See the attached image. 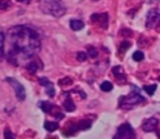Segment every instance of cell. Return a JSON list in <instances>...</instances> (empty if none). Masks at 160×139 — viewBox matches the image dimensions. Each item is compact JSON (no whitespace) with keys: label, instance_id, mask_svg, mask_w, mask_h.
<instances>
[{"label":"cell","instance_id":"15","mask_svg":"<svg viewBox=\"0 0 160 139\" xmlns=\"http://www.w3.org/2000/svg\"><path fill=\"white\" fill-rule=\"evenodd\" d=\"M112 74H114L116 78H120V76H121L122 79L125 78V75H124V70H122V68H121V66H119V65L112 68Z\"/></svg>","mask_w":160,"mask_h":139},{"label":"cell","instance_id":"5","mask_svg":"<svg viewBox=\"0 0 160 139\" xmlns=\"http://www.w3.org/2000/svg\"><path fill=\"white\" fill-rule=\"evenodd\" d=\"M5 80L12 86V89H14V91H15V95H16L18 100H20V101L25 100V98H26V93H25V88L22 86V84H20V81H18V80L14 79V78H6Z\"/></svg>","mask_w":160,"mask_h":139},{"label":"cell","instance_id":"17","mask_svg":"<svg viewBox=\"0 0 160 139\" xmlns=\"http://www.w3.org/2000/svg\"><path fill=\"white\" fill-rule=\"evenodd\" d=\"M100 89L102 91H111L112 90V84L110 81H102L100 84Z\"/></svg>","mask_w":160,"mask_h":139},{"label":"cell","instance_id":"28","mask_svg":"<svg viewBox=\"0 0 160 139\" xmlns=\"http://www.w3.org/2000/svg\"><path fill=\"white\" fill-rule=\"evenodd\" d=\"M9 4L8 3H2V0H0V9H5Z\"/></svg>","mask_w":160,"mask_h":139},{"label":"cell","instance_id":"22","mask_svg":"<svg viewBox=\"0 0 160 139\" xmlns=\"http://www.w3.org/2000/svg\"><path fill=\"white\" fill-rule=\"evenodd\" d=\"M88 50H89V51H88V55H89L90 58H96V56H98V50H96L95 48L91 46V48H89Z\"/></svg>","mask_w":160,"mask_h":139},{"label":"cell","instance_id":"2","mask_svg":"<svg viewBox=\"0 0 160 139\" xmlns=\"http://www.w3.org/2000/svg\"><path fill=\"white\" fill-rule=\"evenodd\" d=\"M40 10L45 14L52 15L55 18H60L65 14L66 9L64 4L59 0H42L40 3Z\"/></svg>","mask_w":160,"mask_h":139},{"label":"cell","instance_id":"32","mask_svg":"<svg viewBox=\"0 0 160 139\" xmlns=\"http://www.w3.org/2000/svg\"><path fill=\"white\" fill-rule=\"evenodd\" d=\"M159 25H160V20H159Z\"/></svg>","mask_w":160,"mask_h":139},{"label":"cell","instance_id":"4","mask_svg":"<svg viewBox=\"0 0 160 139\" xmlns=\"http://www.w3.org/2000/svg\"><path fill=\"white\" fill-rule=\"evenodd\" d=\"M112 139H135V131L130 124L125 123L118 128V131Z\"/></svg>","mask_w":160,"mask_h":139},{"label":"cell","instance_id":"19","mask_svg":"<svg viewBox=\"0 0 160 139\" xmlns=\"http://www.w3.org/2000/svg\"><path fill=\"white\" fill-rule=\"evenodd\" d=\"M132 59H134L135 61H141V60L144 59V53H142L141 50H136V51L132 54Z\"/></svg>","mask_w":160,"mask_h":139},{"label":"cell","instance_id":"11","mask_svg":"<svg viewBox=\"0 0 160 139\" xmlns=\"http://www.w3.org/2000/svg\"><path fill=\"white\" fill-rule=\"evenodd\" d=\"M70 28L74 30V31H79L84 28V23L79 19H71L70 20Z\"/></svg>","mask_w":160,"mask_h":139},{"label":"cell","instance_id":"23","mask_svg":"<svg viewBox=\"0 0 160 139\" xmlns=\"http://www.w3.org/2000/svg\"><path fill=\"white\" fill-rule=\"evenodd\" d=\"M76 58H78V60H79V61H85V60H86V58H88V55H86L84 51H80V53H78Z\"/></svg>","mask_w":160,"mask_h":139},{"label":"cell","instance_id":"20","mask_svg":"<svg viewBox=\"0 0 160 139\" xmlns=\"http://www.w3.org/2000/svg\"><path fill=\"white\" fill-rule=\"evenodd\" d=\"M130 45H131V43H130V41H128V40H124V41L120 44V48H119V50H120L121 53H124V51H126V49H129V48H130Z\"/></svg>","mask_w":160,"mask_h":139},{"label":"cell","instance_id":"25","mask_svg":"<svg viewBox=\"0 0 160 139\" xmlns=\"http://www.w3.org/2000/svg\"><path fill=\"white\" fill-rule=\"evenodd\" d=\"M4 136H5V139H15V136H14V134L9 130V129H6L5 130V133H4Z\"/></svg>","mask_w":160,"mask_h":139},{"label":"cell","instance_id":"29","mask_svg":"<svg viewBox=\"0 0 160 139\" xmlns=\"http://www.w3.org/2000/svg\"><path fill=\"white\" fill-rule=\"evenodd\" d=\"M18 1H22V3H30L31 0H18Z\"/></svg>","mask_w":160,"mask_h":139},{"label":"cell","instance_id":"16","mask_svg":"<svg viewBox=\"0 0 160 139\" xmlns=\"http://www.w3.org/2000/svg\"><path fill=\"white\" fill-rule=\"evenodd\" d=\"M4 44H5V35L0 29V60L4 56Z\"/></svg>","mask_w":160,"mask_h":139},{"label":"cell","instance_id":"24","mask_svg":"<svg viewBox=\"0 0 160 139\" xmlns=\"http://www.w3.org/2000/svg\"><path fill=\"white\" fill-rule=\"evenodd\" d=\"M71 84V79L70 78H64L61 80H59V85H69Z\"/></svg>","mask_w":160,"mask_h":139},{"label":"cell","instance_id":"6","mask_svg":"<svg viewBox=\"0 0 160 139\" xmlns=\"http://www.w3.org/2000/svg\"><path fill=\"white\" fill-rule=\"evenodd\" d=\"M39 106L41 108V110H44V113L55 115L56 119H62V118H64V114H62L54 104H51L50 101H41V103L39 104Z\"/></svg>","mask_w":160,"mask_h":139},{"label":"cell","instance_id":"27","mask_svg":"<svg viewBox=\"0 0 160 139\" xmlns=\"http://www.w3.org/2000/svg\"><path fill=\"white\" fill-rule=\"evenodd\" d=\"M121 34H122V35H131V31H130L129 29H124V30L121 31Z\"/></svg>","mask_w":160,"mask_h":139},{"label":"cell","instance_id":"21","mask_svg":"<svg viewBox=\"0 0 160 139\" xmlns=\"http://www.w3.org/2000/svg\"><path fill=\"white\" fill-rule=\"evenodd\" d=\"M45 89H46V94H48L49 96H54V95H55V89H54V86H52L51 83H50L49 85H46Z\"/></svg>","mask_w":160,"mask_h":139},{"label":"cell","instance_id":"31","mask_svg":"<svg viewBox=\"0 0 160 139\" xmlns=\"http://www.w3.org/2000/svg\"><path fill=\"white\" fill-rule=\"evenodd\" d=\"M48 139H58V138H48Z\"/></svg>","mask_w":160,"mask_h":139},{"label":"cell","instance_id":"8","mask_svg":"<svg viewBox=\"0 0 160 139\" xmlns=\"http://www.w3.org/2000/svg\"><path fill=\"white\" fill-rule=\"evenodd\" d=\"M25 66H26V69H28L31 74H35L38 70H40V69L42 68V63L40 61L39 58H36L35 55H32Z\"/></svg>","mask_w":160,"mask_h":139},{"label":"cell","instance_id":"3","mask_svg":"<svg viewBox=\"0 0 160 139\" xmlns=\"http://www.w3.org/2000/svg\"><path fill=\"white\" fill-rule=\"evenodd\" d=\"M119 100H120V101H119V105H120L121 108H124V109H131L132 106H135V105L142 103V101H144V98L139 94L138 90H134V91H131L129 95L121 96Z\"/></svg>","mask_w":160,"mask_h":139},{"label":"cell","instance_id":"13","mask_svg":"<svg viewBox=\"0 0 160 139\" xmlns=\"http://www.w3.org/2000/svg\"><path fill=\"white\" fill-rule=\"evenodd\" d=\"M64 109L66 111H74L76 109V105L74 104V101L71 99H65V101H64Z\"/></svg>","mask_w":160,"mask_h":139},{"label":"cell","instance_id":"26","mask_svg":"<svg viewBox=\"0 0 160 139\" xmlns=\"http://www.w3.org/2000/svg\"><path fill=\"white\" fill-rule=\"evenodd\" d=\"M39 83H40V85H42V86H46V85L50 84V81H49L46 78H40V79H39Z\"/></svg>","mask_w":160,"mask_h":139},{"label":"cell","instance_id":"30","mask_svg":"<svg viewBox=\"0 0 160 139\" xmlns=\"http://www.w3.org/2000/svg\"><path fill=\"white\" fill-rule=\"evenodd\" d=\"M146 1H149V3H154V1H159V0H146Z\"/></svg>","mask_w":160,"mask_h":139},{"label":"cell","instance_id":"12","mask_svg":"<svg viewBox=\"0 0 160 139\" xmlns=\"http://www.w3.org/2000/svg\"><path fill=\"white\" fill-rule=\"evenodd\" d=\"M44 128H45V130H48V131H55V130H58V128H59V124L56 123V121H51V120H48V121H45L44 123Z\"/></svg>","mask_w":160,"mask_h":139},{"label":"cell","instance_id":"18","mask_svg":"<svg viewBox=\"0 0 160 139\" xmlns=\"http://www.w3.org/2000/svg\"><path fill=\"white\" fill-rule=\"evenodd\" d=\"M144 90H145V93H146V94L152 95V94L155 93V90H156V85H155V84H151V85H145V86H144Z\"/></svg>","mask_w":160,"mask_h":139},{"label":"cell","instance_id":"1","mask_svg":"<svg viewBox=\"0 0 160 139\" xmlns=\"http://www.w3.org/2000/svg\"><path fill=\"white\" fill-rule=\"evenodd\" d=\"M8 39L10 49L19 50L26 55H35L41 46L39 34L25 25H16L9 29Z\"/></svg>","mask_w":160,"mask_h":139},{"label":"cell","instance_id":"10","mask_svg":"<svg viewBox=\"0 0 160 139\" xmlns=\"http://www.w3.org/2000/svg\"><path fill=\"white\" fill-rule=\"evenodd\" d=\"M78 130H79L78 123H70V124H68V126L65 128L64 134H65L66 136H69V135H74V134H75Z\"/></svg>","mask_w":160,"mask_h":139},{"label":"cell","instance_id":"7","mask_svg":"<svg viewBox=\"0 0 160 139\" xmlns=\"http://www.w3.org/2000/svg\"><path fill=\"white\" fill-rule=\"evenodd\" d=\"M160 20V9H151L146 14V28H152Z\"/></svg>","mask_w":160,"mask_h":139},{"label":"cell","instance_id":"9","mask_svg":"<svg viewBox=\"0 0 160 139\" xmlns=\"http://www.w3.org/2000/svg\"><path fill=\"white\" fill-rule=\"evenodd\" d=\"M158 124H159V120H158L156 118L146 119V120L144 121V124H142V130L146 131V133H149V131H154V130L156 129Z\"/></svg>","mask_w":160,"mask_h":139},{"label":"cell","instance_id":"14","mask_svg":"<svg viewBox=\"0 0 160 139\" xmlns=\"http://www.w3.org/2000/svg\"><path fill=\"white\" fill-rule=\"evenodd\" d=\"M78 126H79V130H88L91 126V121L89 119H82L78 123Z\"/></svg>","mask_w":160,"mask_h":139}]
</instances>
